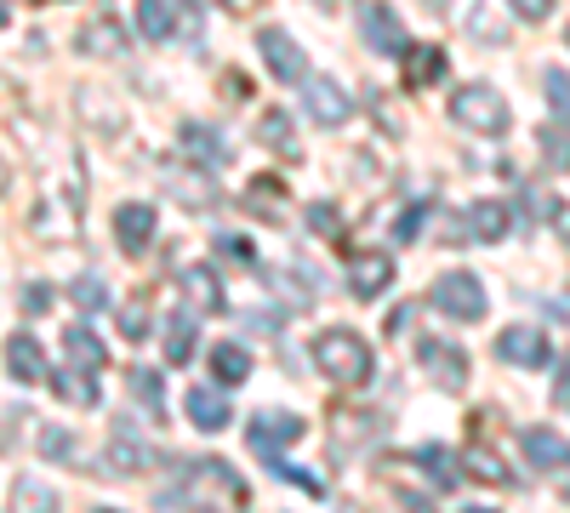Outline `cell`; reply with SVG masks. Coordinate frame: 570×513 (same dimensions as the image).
<instances>
[{"label": "cell", "instance_id": "6da1fadb", "mask_svg": "<svg viewBox=\"0 0 570 513\" xmlns=\"http://www.w3.org/2000/svg\"><path fill=\"white\" fill-rule=\"evenodd\" d=\"M80 206H86V182H80V160L69 149L63 171L40 182V206H35L29 228L52 246H69V240H80Z\"/></svg>", "mask_w": 570, "mask_h": 513}, {"label": "cell", "instance_id": "7a4b0ae2", "mask_svg": "<svg viewBox=\"0 0 570 513\" xmlns=\"http://www.w3.org/2000/svg\"><path fill=\"white\" fill-rule=\"evenodd\" d=\"M314 365L325 371L331 383L365 388V383H371V343H365L360 332H348V325H331V332L314 337Z\"/></svg>", "mask_w": 570, "mask_h": 513}, {"label": "cell", "instance_id": "3957f363", "mask_svg": "<svg viewBox=\"0 0 570 513\" xmlns=\"http://www.w3.org/2000/svg\"><path fill=\"white\" fill-rule=\"evenodd\" d=\"M451 120L468 126V131H480V137H502V131L513 126V115H508V103H502V91L485 86V80H468V86L451 91Z\"/></svg>", "mask_w": 570, "mask_h": 513}, {"label": "cell", "instance_id": "277c9868", "mask_svg": "<svg viewBox=\"0 0 570 513\" xmlns=\"http://www.w3.org/2000/svg\"><path fill=\"white\" fill-rule=\"evenodd\" d=\"M434 308L445 319H485V286H480V274H468V268H451L434 279Z\"/></svg>", "mask_w": 570, "mask_h": 513}, {"label": "cell", "instance_id": "5b68a950", "mask_svg": "<svg viewBox=\"0 0 570 513\" xmlns=\"http://www.w3.org/2000/svg\"><path fill=\"white\" fill-rule=\"evenodd\" d=\"M303 109H308V120L314 126H325V131H337L348 115H354V98L331 80V75H308L303 80Z\"/></svg>", "mask_w": 570, "mask_h": 513}, {"label": "cell", "instance_id": "8992f818", "mask_svg": "<svg viewBox=\"0 0 570 513\" xmlns=\"http://www.w3.org/2000/svg\"><path fill=\"white\" fill-rule=\"evenodd\" d=\"M308 428H303V416H292V411H257L252 423H246V445L257 451V456H279L285 445H297Z\"/></svg>", "mask_w": 570, "mask_h": 513}, {"label": "cell", "instance_id": "52a82bcc", "mask_svg": "<svg viewBox=\"0 0 570 513\" xmlns=\"http://www.w3.org/2000/svg\"><path fill=\"white\" fill-rule=\"evenodd\" d=\"M416 359H422V371H428V377H434L445 394H462V388H468V354H462L456 343L422 337V343H416Z\"/></svg>", "mask_w": 570, "mask_h": 513}, {"label": "cell", "instance_id": "ba28073f", "mask_svg": "<svg viewBox=\"0 0 570 513\" xmlns=\"http://www.w3.org/2000/svg\"><path fill=\"white\" fill-rule=\"evenodd\" d=\"M155 228H160V211L149 206V200H126V206H115V246L126 251V257H142L155 246Z\"/></svg>", "mask_w": 570, "mask_h": 513}, {"label": "cell", "instance_id": "9c48e42d", "mask_svg": "<svg viewBox=\"0 0 570 513\" xmlns=\"http://www.w3.org/2000/svg\"><path fill=\"white\" fill-rule=\"evenodd\" d=\"M257 52H263V63H268V75L279 80V86H297V80H308V58H303V46L285 34V29H263L257 34Z\"/></svg>", "mask_w": 570, "mask_h": 513}, {"label": "cell", "instance_id": "30bf717a", "mask_svg": "<svg viewBox=\"0 0 570 513\" xmlns=\"http://www.w3.org/2000/svg\"><path fill=\"white\" fill-rule=\"evenodd\" d=\"M394 286V257L389 251H348V292L360 303H376Z\"/></svg>", "mask_w": 570, "mask_h": 513}, {"label": "cell", "instance_id": "8fae6325", "mask_svg": "<svg viewBox=\"0 0 570 513\" xmlns=\"http://www.w3.org/2000/svg\"><path fill=\"white\" fill-rule=\"evenodd\" d=\"M149 468H155V451L142 445L126 423H115L109 451H104V474H115V480H137V474H149Z\"/></svg>", "mask_w": 570, "mask_h": 513}, {"label": "cell", "instance_id": "7c38bea8", "mask_svg": "<svg viewBox=\"0 0 570 513\" xmlns=\"http://www.w3.org/2000/svg\"><path fill=\"white\" fill-rule=\"evenodd\" d=\"M75 52H86V58H126V29L115 23V12H98V18H86L80 23V34H75Z\"/></svg>", "mask_w": 570, "mask_h": 513}, {"label": "cell", "instance_id": "4fadbf2b", "mask_svg": "<svg viewBox=\"0 0 570 513\" xmlns=\"http://www.w3.org/2000/svg\"><path fill=\"white\" fill-rule=\"evenodd\" d=\"M7 371H12V383H23V388H35V383H52V365H46V348H40V337H29V332L7 337Z\"/></svg>", "mask_w": 570, "mask_h": 513}, {"label": "cell", "instance_id": "5bb4252c", "mask_svg": "<svg viewBox=\"0 0 570 513\" xmlns=\"http://www.w3.org/2000/svg\"><path fill=\"white\" fill-rule=\"evenodd\" d=\"M360 34L371 40V52H394V58L411 46V40H405V23H400L389 7H376V0H365V7H360Z\"/></svg>", "mask_w": 570, "mask_h": 513}, {"label": "cell", "instance_id": "9a60e30c", "mask_svg": "<svg viewBox=\"0 0 570 513\" xmlns=\"http://www.w3.org/2000/svg\"><path fill=\"white\" fill-rule=\"evenodd\" d=\"M497 359L537 371V365H548V337L537 332V325H508V332L497 337Z\"/></svg>", "mask_w": 570, "mask_h": 513}, {"label": "cell", "instance_id": "2e32d148", "mask_svg": "<svg viewBox=\"0 0 570 513\" xmlns=\"http://www.w3.org/2000/svg\"><path fill=\"white\" fill-rule=\"evenodd\" d=\"M183 18H188V7H177V0H137V34L155 46L183 34Z\"/></svg>", "mask_w": 570, "mask_h": 513}, {"label": "cell", "instance_id": "e0dca14e", "mask_svg": "<svg viewBox=\"0 0 570 513\" xmlns=\"http://www.w3.org/2000/svg\"><path fill=\"white\" fill-rule=\"evenodd\" d=\"M183 155L195 160V166H228V144H223V131L217 126H200V120H188L183 126Z\"/></svg>", "mask_w": 570, "mask_h": 513}, {"label": "cell", "instance_id": "ac0fdd59", "mask_svg": "<svg viewBox=\"0 0 570 513\" xmlns=\"http://www.w3.org/2000/svg\"><path fill=\"white\" fill-rule=\"evenodd\" d=\"M188 423L200 434H223L228 428V388H188Z\"/></svg>", "mask_w": 570, "mask_h": 513}, {"label": "cell", "instance_id": "d6986e66", "mask_svg": "<svg viewBox=\"0 0 570 513\" xmlns=\"http://www.w3.org/2000/svg\"><path fill=\"white\" fill-rule=\"evenodd\" d=\"M115 319H120V337H126V343H149V337H155V297H149V292H131V297L115 308Z\"/></svg>", "mask_w": 570, "mask_h": 513}, {"label": "cell", "instance_id": "ffe728a7", "mask_svg": "<svg viewBox=\"0 0 570 513\" xmlns=\"http://www.w3.org/2000/svg\"><path fill=\"white\" fill-rule=\"evenodd\" d=\"M445 69H451V58H445V46H405V86H434V80H445Z\"/></svg>", "mask_w": 570, "mask_h": 513}, {"label": "cell", "instance_id": "44dd1931", "mask_svg": "<svg viewBox=\"0 0 570 513\" xmlns=\"http://www.w3.org/2000/svg\"><path fill=\"white\" fill-rule=\"evenodd\" d=\"M63 354L80 371H104L109 365V348H104V337L91 332V325H69V332H63Z\"/></svg>", "mask_w": 570, "mask_h": 513}, {"label": "cell", "instance_id": "7402d4cb", "mask_svg": "<svg viewBox=\"0 0 570 513\" xmlns=\"http://www.w3.org/2000/svg\"><path fill=\"white\" fill-rule=\"evenodd\" d=\"M462 468L473 474V480H485V485H497V491H513L519 480H513V468H508V462L491 451V445H480V440H473L468 445V456H462Z\"/></svg>", "mask_w": 570, "mask_h": 513}, {"label": "cell", "instance_id": "603a6c76", "mask_svg": "<svg viewBox=\"0 0 570 513\" xmlns=\"http://www.w3.org/2000/svg\"><path fill=\"white\" fill-rule=\"evenodd\" d=\"M519 445H525V456L537 462V468H570V440H559L553 428H525Z\"/></svg>", "mask_w": 570, "mask_h": 513}, {"label": "cell", "instance_id": "cb8c5ba5", "mask_svg": "<svg viewBox=\"0 0 570 513\" xmlns=\"http://www.w3.org/2000/svg\"><path fill=\"white\" fill-rule=\"evenodd\" d=\"M468 228H473V240L480 246H497L508 228H513V211H508V200H480L468 211Z\"/></svg>", "mask_w": 570, "mask_h": 513}, {"label": "cell", "instance_id": "d4e9b609", "mask_svg": "<svg viewBox=\"0 0 570 513\" xmlns=\"http://www.w3.org/2000/svg\"><path fill=\"white\" fill-rule=\"evenodd\" d=\"M212 377H217V388L252 383V354H246L240 343H217V348H212Z\"/></svg>", "mask_w": 570, "mask_h": 513}, {"label": "cell", "instance_id": "484cf974", "mask_svg": "<svg viewBox=\"0 0 570 513\" xmlns=\"http://www.w3.org/2000/svg\"><path fill=\"white\" fill-rule=\"evenodd\" d=\"M52 394L63 399V405H75V411H91L104 394H98V383H91V371H80V365H63L58 377H52Z\"/></svg>", "mask_w": 570, "mask_h": 513}, {"label": "cell", "instance_id": "4316f807", "mask_svg": "<svg viewBox=\"0 0 570 513\" xmlns=\"http://www.w3.org/2000/svg\"><path fill=\"white\" fill-rule=\"evenodd\" d=\"M416 462H422V468H428V485H434V491H456L468 474H462V462L445 451V445H422L416 451Z\"/></svg>", "mask_w": 570, "mask_h": 513}, {"label": "cell", "instance_id": "83f0119b", "mask_svg": "<svg viewBox=\"0 0 570 513\" xmlns=\"http://www.w3.org/2000/svg\"><path fill=\"white\" fill-rule=\"evenodd\" d=\"M195 359V314L177 308L166 314V365H188Z\"/></svg>", "mask_w": 570, "mask_h": 513}, {"label": "cell", "instance_id": "f1b7e54d", "mask_svg": "<svg viewBox=\"0 0 570 513\" xmlns=\"http://www.w3.org/2000/svg\"><path fill=\"white\" fill-rule=\"evenodd\" d=\"M12 513H58V491L46 480H35V474H23L12 485Z\"/></svg>", "mask_w": 570, "mask_h": 513}, {"label": "cell", "instance_id": "f546056e", "mask_svg": "<svg viewBox=\"0 0 570 513\" xmlns=\"http://www.w3.org/2000/svg\"><path fill=\"white\" fill-rule=\"evenodd\" d=\"M279 177H252V189H246V211H257V217H268V223H285V211H279Z\"/></svg>", "mask_w": 570, "mask_h": 513}, {"label": "cell", "instance_id": "4dcf8cb0", "mask_svg": "<svg viewBox=\"0 0 570 513\" xmlns=\"http://www.w3.org/2000/svg\"><path fill=\"white\" fill-rule=\"evenodd\" d=\"M257 137H263V144H274L285 160H297V137H292V115H285V109H263Z\"/></svg>", "mask_w": 570, "mask_h": 513}, {"label": "cell", "instance_id": "1f68e13d", "mask_svg": "<svg viewBox=\"0 0 570 513\" xmlns=\"http://www.w3.org/2000/svg\"><path fill=\"white\" fill-rule=\"evenodd\" d=\"M75 98H80V103H86V109H80V115H86V120H91V126H98V131H104V137H115V131H120V126H126V120H120V109H115V115H109V98H104V91H98V86H80V91H75Z\"/></svg>", "mask_w": 570, "mask_h": 513}, {"label": "cell", "instance_id": "d6a6232c", "mask_svg": "<svg viewBox=\"0 0 570 513\" xmlns=\"http://www.w3.org/2000/svg\"><path fill=\"white\" fill-rule=\"evenodd\" d=\"M131 394H137V405H149L155 416H166V383H160L155 365H137L131 371Z\"/></svg>", "mask_w": 570, "mask_h": 513}, {"label": "cell", "instance_id": "836d02e7", "mask_svg": "<svg viewBox=\"0 0 570 513\" xmlns=\"http://www.w3.org/2000/svg\"><path fill=\"white\" fill-rule=\"evenodd\" d=\"M183 286H188V297L206 303L212 314L223 308V286H217V274H212V268H183Z\"/></svg>", "mask_w": 570, "mask_h": 513}, {"label": "cell", "instance_id": "e575fe53", "mask_svg": "<svg viewBox=\"0 0 570 513\" xmlns=\"http://www.w3.org/2000/svg\"><path fill=\"white\" fill-rule=\"evenodd\" d=\"M75 434L69 428H58V423H40V456L46 462H75Z\"/></svg>", "mask_w": 570, "mask_h": 513}, {"label": "cell", "instance_id": "d590c367", "mask_svg": "<svg viewBox=\"0 0 570 513\" xmlns=\"http://www.w3.org/2000/svg\"><path fill=\"white\" fill-rule=\"evenodd\" d=\"M308 228H314V235H325V240H343V211L331 206V200H314L308 206Z\"/></svg>", "mask_w": 570, "mask_h": 513}, {"label": "cell", "instance_id": "8d00e7d4", "mask_svg": "<svg viewBox=\"0 0 570 513\" xmlns=\"http://www.w3.org/2000/svg\"><path fill=\"white\" fill-rule=\"evenodd\" d=\"M542 86H548L553 120H564V126H570V75H564V69H548V80H542Z\"/></svg>", "mask_w": 570, "mask_h": 513}, {"label": "cell", "instance_id": "74e56055", "mask_svg": "<svg viewBox=\"0 0 570 513\" xmlns=\"http://www.w3.org/2000/svg\"><path fill=\"white\" fill-rule=\"evenodd\" d=\"M69 297L86 308V314H98V308H109V297H104V279L98 274H86V279H75V286H69Z\"/></svg>", "mask_w": 570, "mask_h": 513}, {"label": "cell", "instance_id": "f35d334b", "mask_svg": "<svg viewBox=\"0 0 570 513\" xmlns=\"http://www.w3.org/2000/svg\"><path fill=\"white\" fill-rule=\"evenodd\" d=\"M217 257H223V263H234V268H252V263H257L252 240H240V235H217Z\"/></svg>", "mask_w": 570, "mask_h": 513}, {"label": "cell", "instance_id": "ab89813d", "mask_svg": "<svg viewBox=\"0 0 570 513\" xmlns=\"http://www.w3.org/2000/svg\"><path fill=\"white\" fill-rule=\"evenodd\" d=\"M18 308H23L29 319H40L46 308H52V286H46V279H29V286H23V297H18Z\"/></svg>", "mask_w": 570, "mask_h": 513}, {"label": "cell", "instance_id": "60d3db41", "mask_svg": "<svg viewBox=\"0 0 570 513\" xmlns=\"http://www.w3.org/2000/svg\"><path fill=\"white\" fill-rule=\"evenodd\" d=\"M508 7H513L519 18H525V23H542V18L553 12V0H508Z\"/></svg>", "mask_w": 570, "mask_h": 513}, {"label": "cell", "instance_id": "b9f144b4", "mask_svg": "<svg viewBox=\"0 0 570 513\" xmlns=\"http://www.w3.org/2000/svg\"><path fill=\"white\" fill-rule=\"evenodd\" d=\"M422 217H428V200L405 211V223H400V240H411V235H416V228H422Z\"/></svg>", "mask_w": 570, "mask_h": 513}, {"label": "cell", "instance_id": "7bdbcfd3", "mask_svg": "<svg viewBox=\"0 0 570 513\" xmlns=\"http://www.w3.org/2000/svg\"><path fill=\"white\" fill-rule=\"evenodd\" d=\"M553 399H559V405H570V359L559 365V388H553Z\"/></svg>", "mask_w": 570, "mask_h": 513}, {"label": "cell", "instance_id": "ee69618b", "mask_svg": "<svg viewBox=\"0 0 570 513\" xmlns=\"http://www.w3.org/2000/svg\"><path fill=\"white\" fill-rule=\"evenodd\" d=\"M12 189V171H7V160H0V195H7Z\"/></svg>", "mask_w": 570, "mask_h": 513}, {"label": "cell", "instance_id": "f6af8a7d", "mask_svg": "<svg viewBox=\"0 0 570 513\" xmlns=\"http://www.w3.org/2000/svg\"><path fill=\"white\" fill-rule=\"evenodd\" d=\"M0 23H12V12H7V0H0Z\"/></svg>", "mask_w": 570, "mask_h": 513}, {"label": "cell", "instance_id": "bcb514c9", "mask_svg": "<svg viewBox=\"0 0 570 513\" xmlns=\"http://www.w3.org/2000/svg\"><path fill=\"white\" fill-rule=\"evenodd\" d=\"M462 513H491V507H462Z\"/></svg>", "mask_w": 570, "mask_h": 513}, {"label": "cell", "instance_id": "7dc6e473", "mask_svg": "<svg viewBox=\"0 0 570 513\" xmlns=\"http://www.w3.org/2000/svg\"><path fill=\"white\" fill-rule=\"evenodd\" d=\"M195 513H217V507H195Z\"/></svg>", "mask_w": 570, "mask_h": 513}, {"label": "cell", "instance_id": "c3c4849f", "mask_svg": "<svg viewBox=\"0 0 570 513\" xmlns=\"http://www.w3.org/2000/svg\"><path fill=\"white\" fill-rule=\"evenodd\" d=\"M98 513H120V507H98Z\"/></svg>", "mask_w": 570, "mask_h": 513}, {"label": "cell", "instance_id": "681fc988", "mask_svg": "<svg viewBox=\"0 0 570 513\" xmlns=\"http://www.w3.org/2000/svg\"><path fill=\"white\" fill-rule=\"evenodd\" d=\"M564 502H570V491H564Z\"/></svg>", "mask_w": 570, "mask_h": 513}]
</instances>
